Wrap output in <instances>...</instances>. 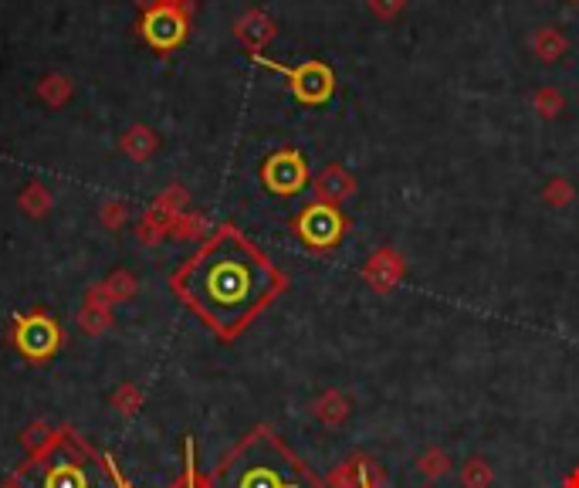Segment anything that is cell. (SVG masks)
<instances>
[{
	"instance_id": "obj_1",
	"label": "cell",
	"mask_w": 579,
	"mask_h": 488,
	"mask_svg": "<svg viewBox=\"0 0 579 488\" xmlns=\"http://www.w3.org/2000/svg\"><path fill=\"white\" fill-rule=\"evenodd\" d=\"M177 299L221 339H238L288 282L258 244L224 224L170 278Z\"/></svg>"
},
{
	"instance_id": "obj_2",
	"label": "cell",
	"mask_w": 579,
	"mask_h": 488,
	"mask_svg": "<svg viewBox=\"0 0 579 488\" xmlns=\"http://www.w3.org/2000/svg\"><path fill=\"white\" fill-rule=\"evenodd\" d=\"M210 488H322V482L275 431L254 427L210 475Z\"/></svg>"
},
{
	"instance_id": "obj_3",
	"label": "cell",
	"mask_w": 579,
	"mask_h": 488,
	"mask_svg": "<svg viewBox=\"0 0 579 488\" xmlns=\"http://www.w3.org/2000/svg\"><path fill=\"white\" fill-rule=\"evenodd\" d=\"M116 472L112 455H99L72 431H61L14 475V482L21 488H116Z\"/></svg>"
},
{
	"instance_id": "obj_4",
	"label": "cell",
	"mask_w": 579,
	"mask_h": 488,
	"mask_svg": "<svg viewBox=\"0 0 579 488\" xmlns=\"http://www.w3.org/2000/svg\"><path fill=\"white\" fill-rule=\"evenodd\" d=\"M292 228L298 234V241H302L309 251H332L342 241V234H346L349 221L342 217V211L336 204L315 200V204L298 211Z\"/></svg>"
},
{
	"instance_id": "obj_5",
	"label": "cell",
	"mask_w": 579,
	"mask_h": 488,
	"mask_svg": "<svg viewBox=\"0 0 579 488\" xmlns=\"http://www.w3.org/2000/svg\"><path fill=\"white\" fill-rule=\"evenodd\" d=\"M258 65L271 68V72L285 75L288 85H292L295 99L305 102V106H322V102H329V95L336 92V75H332V68L326 61H305V65H278V61H271L265 55H251Z\"/></svg>"
},
{
	"instance_id": "obj_6",
	"label": "cell",
	"mask_w": 579,
	"mask_h": 488,
	"mask_svg": "<svg viewBox=\"0 0 579 488\" xmlns=\"http://www.w3.org/2000/svg\"><path fill=\"white\" fill-rule=\"evenodd\" d=\"M261 183L271 190V194H282V197H292L298 190H305L309 183V163L298 150H278L271 153L261 167Z\"/></svg>"
},
{
	"instance_id": "obj_7",
	"label": "cell",
	"mask_w": 579,
	"mask_h": 488,
	"mask_svg": "<svg viewBox=\"0 0 579 488\" xmlns=\"http://www.w3.org/2000/svg\"><path fill=\"white\" fill-rule=\"evenodd\" d=\"M143 34H146V41L153 48L170 51V48H177L183 38H187V17H183L180 7L160 4L143 17Z\"/></svg>"
},
{
	"instance_id": "obj_8",
	"label": "cell",
	"mask_w": 579,
	"mask_h": 488,
	"mask_svg": "<svg viewBox=\"0 0 579 488\" xmlns=\"http://www.w3.org/2000/svg\"><path fill=\"white\" fill-rule=\"evenodd\" d=\"M58 343H61V333L55 319L41 316V312L38 316H28L17 326V350L31 356V360H45V356L58 350Z\"/></svg>"
},
{
	"instance_id": "obj_9",
	"label": "cell",
	"mask_w": 579,
	"mask_h": 488,
	"mask_svg": "<svg viewBox=\"0 0 579 488\" xmlns=\"http://www.w3.org/2000/svg\"><path fill=\"white\" fill-rule=\"evenodd\" d=\"M403 272H407V265H403L400 251H393V248H380L363 265V278L373 285L376 292H390L393 285H397L400 278H403Z\"/></svg>"
},
{
	"instance_id": "obj_10",
	"label": "cell",
	"mask_w": 579,
	"mask_h": 488,
	"mask_svg": "<svg viewBox=\"0 0 579 488\" xmlns=\"http://www.w3.org/2000/svg\"><path fill=\"white\" fill-rule=\"evenodd\" d=\"M353 190H356V183L342 167H326V170H322V177L315 180V194H319V200H326V204H336V207L349 194H353Z\"/></svg>"
},
{
	"instance_id": "obj_11",
	"label": "cell",
	"mask_w": 579,
	"mask_h": 488,
	"mask_svg": "<svg viewBox=\"0 0 579 488\" xmlns=\"http://www.w3.org/2000/svg\"><path fill=\"white\" fill-rule=\"evenodd\" d=\"M532 48H535V55H539L542 61H559V58L566 55L569 41L556 28H539V31H535V38H532Z\"/></svg>"
},
{
	"instance_id": "obj_12",
	"label": "cell",
	"mask_w": 579,
	"mask_h": 488,
	"mask_svg": "<svg viewBox=\"0 0 579 488\" xmlns=\"http://www.w3.org/2000/svg\"><path fill=\"white\" fill-rule=\"evenodd\" d=\"M349 411H353V407H349V400L342 397V394H336V390H329V394L322 397L319 404H315V414H319L326 424H342L349 417Z\"/></svg>"
},
{
	"instance_id": "obj_13",
	"label": "cell",
	"mask_w": 579,
	"mask_h": 488,
	"mask_svg": "<svg viewBox=\"0 0 579 488\" xmlns=\"http://www.w3.org/2000/svg\"><path fill=\"white\" fill-rule=\"evenodd\" d=\"M491 485V465L481 455L464 461L461 468V488H488Z\"/></svg>"
},
{
	"instance_id": "obj_14",
	"label": "cell",
	"mask_w": 579,
	"mask_h": 488,
	"mask_svg": "<svg viewBox=\"0 0 579 488\" xmlns=\"http://www.w3.org/2000/svg\"><path fill=\"white\" fill-rule=\"evenodd\" d=\"M417 468H420V475H427L434 482V478H441V475L451 472V458H447V451L431 448V451H424V455H420Z\"/></svg>"
},
{
	"instance_id": "obj_15",
	"label": "cell",
	"mask_w": 579,
	"mask_h": 488,
	"mask_svg": "<svg viewBox=\"0 0 579 488\" xmlns=\"http://www.w3.org/2000/svg\"><path fill=\"white\" fill-rule=\"evenodd\" d=\"M542 197H546V204H552V207H569L573 204V197H576V190L566 177H556V180L546 183V194Z\"/></svg>"
},
{
	"instance_id": "obj_16",
	"label": "cell",
	"mask_w": 579,
	"mask_h": 488,
	"mask_svg": "<svg viewBox=\"0 0 579 488\" xmlns=\"http://www.w3.org/2000/svg\"><path fill=\"white\" fill-rule=\"evenodd\" d=\"M535 109H539V116L542 119H552V116H559V109H563V95H559L556 89H539L535 92Z\"/></svg>"
},
{
	"instance_id": "obj_17",
	"label": "cell",
	"mask_w": 579,
	"mask_h": 488,
	"mask_svg": "<svg viewBox=\"0 0 579 488\" xmlns=\"http://www.w3.org/2000/svg\"><path fill=\"white\" fill-rule=\"evenodd\" d=\"M187 448V468H183V478L173 488H210V482H204L200 478V472H197V458H193V441H187L183 444Z\"/></svg>"
},
{
	"instance_id": "obj_18",
	"label": "cell",
	"mask_w": 579,
	"mask_h": 488,
	"mask_svg": "<svg viewBox=\"0 0 579 488\" xmlns=\"http://www.w3.org/2000/svg\"><path fill=\"white\" fill-rule=\"evenodd\" d=\"M403 4H407V0H370L373 14H380L383 21H390V17H397V14L403 11Z\"/></svg>"
},
{
	"instance_id": "obj_19",
	"label": "cell",
	"mask_w": 579,
	"mask_h": 488,
	"mask_svg": "<svg viewBox=\"0 0 579 488\" xmlns=\"http://www.w3.org/2000/svg\"><path fill=\"white\" fill-rule=\"evenodd\" d=\"M116 488H129V482L122 478V472H116Z\"/></svg>"
},
{
	"instance_id": "obj_20",
	"label": "cell",
	"mask_w": 579,
	"mask_h": 488,
	"mask_svg": "<svg viewBox=\"0 0 579 488\" xmlns=\"http://www.w3.org/2000/svg\"><path fill=\"white\" fill-rule=\"evenodd\" d=\"M569 4H579V0H569Z\"/></svg>"
},
{
	"instance_id": "obj_21",
	"label": "cell",
	"mask_w": 579,
	"mask_h": 488,
	"mask_svg": "<svg viewBox=\"0 0 579 488\" xmlns=\"http://www.w3.org/2000/svg\"><path fill=\"white\" fill-rule=\"evenodd\" d=\"M424 488H434V485H424Z\"/></svg>"
}]
</instances>
